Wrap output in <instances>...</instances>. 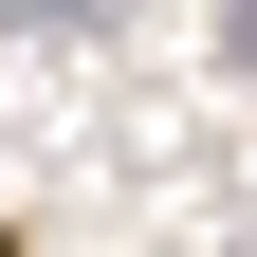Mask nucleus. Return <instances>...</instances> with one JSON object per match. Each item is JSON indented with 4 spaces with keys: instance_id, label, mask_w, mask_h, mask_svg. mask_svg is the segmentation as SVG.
<instances>
[{
    "instance_id": "f257e3e1",
    "label": "nucleus",
    "mask_w": 257,
    "mask_h": 257,
    "mask_svg": "<svg viewBox=\"0 0 257 257\" xmlns=\"http://www.w3.org/2000/svg\"><path fill=\"white\" fill-rule=\"evenodd\" d=\"M220 55H239V74H257V0H220Z\"/></svg>"
}]
</instances>
